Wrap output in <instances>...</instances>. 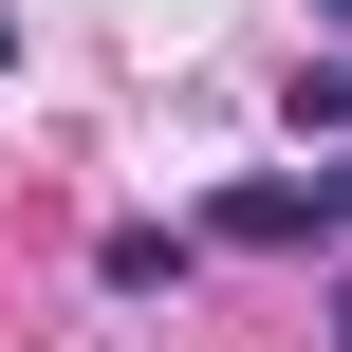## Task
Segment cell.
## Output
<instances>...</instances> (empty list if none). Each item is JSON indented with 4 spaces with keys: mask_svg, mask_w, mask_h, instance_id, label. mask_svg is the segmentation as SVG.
I'll return each instance as SVG.
<instances>
[{
    "mask_svg": "<svg viewBox=\"0 0 352 352\" xmlns=\"http://www.w3.org/2000/svg\"><path fill=\"white\" fill-rule=\"evenodd\" d=\"M316 204H334V241H352V167H316Z\"/></svg>",
    "mask_w": 352,
    "mask_h": 352,
    "instance_id": "cell-4",
    "label": "cell"
},
{
    "mask_svg": "<svg viewBox=\"0 0 352 352\" xmlns=\"http://www.w3.org/2000/svg\"><path fill=\"white\" fill-rule=\"evenodd\" d=\"M204 241H241V260H297V241H334V204H316L297 167H260V186H223V204H204Z\"/></svg>",
    "mask_w": 352,
    "mask_h": 352,
    "instance_id": "cell-1",
    "label": "cell"
},
{
    "mask_svg": "<svg viewBox=\"0 0 352 352\" xmlns=\"http://www.w3.org/2000/svg\"><path fill=\"white\" fill-rule=\"evenodd\" d=\"M316 19H352V0H316Z\"/></svg>",
    "mask_w": 352,
    "mask_h": 352,
    "instance_id": "cell-6",
    "label": "cell"
},
{
    "mask_svg": "<svg viewBox=\"0 0 352 352\" xmlns=\"http://www.w3.org/2000/svg\"><path fill=\"white\" fill-rule=\"evenodd\" d=\"M93 278H111V297H148V278H186V241H167V223H111V241H93Z\"/></svg>",
    "mask_w": 352,
    "mask_h": 352,
    "instance_id": "cell-2",
    "label": "cell"
},
{
    "mask_svg": "<svg viewBox=\"0 0 352 352\" xmlns=\"http://www.w3.org/2000/svg\"><path fill=\"white\" fill-rule=\"evenodd\" d=\"M297 130H352V56H316V74H297Z\"/></svg>",
    "mask_w": 352,
    "mask_h": 352,
    "instance_id": "cell-3",
    "label": "cell"
},
{
    "mask_svg": "<svg viewBox=\"0 0 352 352\" xmlns=\"http://www.w3.org/2000/svg\"><path fill=\"white\" fill-rule=\"evenodd\" d=\"M334 352H352V260H334Z\"/></svg>",
    "mask_w": 352,
    "mask_h": 352,
    "instance_id": "cell-5",
    "label": "cell"
}]
</instances>
